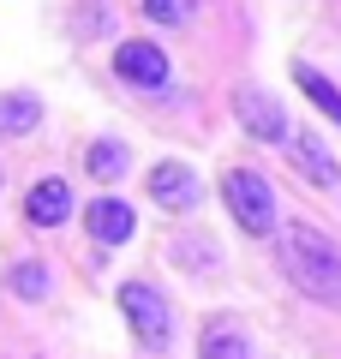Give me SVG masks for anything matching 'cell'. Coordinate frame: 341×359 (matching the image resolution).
<instances>
[{
    "label": "cell",
    "mask_w": 341,
    "mask_h": 359,
    "mask_svg": "<svg viewBox=\"0 0 341 359\" xmlns=\"http://www.w3.org/2000/svg\"><path fill=\"white\" fill-rule=\"evenodd\" d=\"M276 264H281V276H288L305 299L341 311V245L329 240L323 228H312V222H288V228L276 233Z\"/></svg>",
    "instance_id": "6da1fadb"
},
{
    "label": "cell",
    "mask_w": 341,
    "mask_h": 359,
    "mask_svg": "<svg viewBox=\"0 0 341 359\" xmlns=\"http://www.w3.org/2000/svg\"><path fill=\"white\" fill-rule=\"evenodd\" d=\"M222 204L234 210V222H240L246 233H276V186H269L264 174H252V168H234V174H222Z\"/></svg>",
    "instance_id": "7a4b0ae2"
},
{
    "label": "cell",
    "mask_w": 341,
    "mask_h": 359,
    "mask_svg": "<svg viewBox=\"0 0 341 359\" xmlns=\"http://www.w3.org/2000/svg\"><path fill=\"white\" fill-rule=\"evenodd\" d=\"M120 311H126L132 335H138V347H168V335H174V318H168V299L156 294L150 282H126L120 287Z\"/></svg>",
    "instance_id": "3957f363"
},
{
    "label": "cell",
    "mask_w": 341,
    "mask_h": 359,
    "mask_svg": "<svg viewBox=\"0 0 341 359\" xmlns=\"http://www.w3.org/2000/svg\"><path fill=\"white\" fill-rule=\"evenodd\" d=\"M234 114H240V126L252 132L258 144L288 138V114H281V102L269 96V90H258V84H234Z\"/></svg>",
    "instance_id": "277c9868"
},
{
    "label": "cell",
    "mask_w": 341,
    "mask_h": 359,
    "mask_svg": "<svg viewBox=\"0 0 341 359\" xmlns=\"http://www.w3.org/2000/svg\"><path fill=\"white\" fill-rule=\"evenodd\" d=\"M114 78H126L132 90H162L174 78V60L156 42H120L114 48Z\"/></svg>",
    "instance_id": "5b68a950"
},
{
    "label": "cell",
    "mask_w": 341,
    "mask_h": 359,
    "mask_svg": "<svg viewBox=\"0 0 341 359\" xmlns=\"http://www.w3.org/2000/svg\"><path fill=\"white\" fill-rule=\"evenodd\" d=\"M144 186H150V198H156L162 210H198V198H203L198 174H192L186 162H156Z\"/></svg>",
    "instance_id": "8992f818"
},
{
    "label": "cell",
    "mask_w": 341,
    "mask_h": 359,
    "mask_svg": "<svg viewBox=\"0 0 341 359\" xmlns=\"http://www.w3.org/2000/svg\"><path fill=\"white\" fill-rule=\"evenodd\" d=\"M66 216H72V186L66 180H36L25 192V222L30 228H60Z\"/></svg>",
    "instance_id": "52a82bcc"
},
{
    "label": "cell",
    "mask_w": 341,
    "mask_h": 359,
    "mask_svg": "<svg viewBox=\"0 0 341 359\" xmlns=\"http://www.w3.org/2000/svg\"><path fill=\"white\" fill-rule=\"evenodd\" d=\"M84 228L96 245H126L132 228H138V216H132V204H120V198H96V204L84 210Z\"/></svg>",
    "instance_id": "ba28073f"
},
{
    "label": "cell",
    "mask_w": 341,
    "mask_h": 359,
    "mask_svg": "<svg viewBox=\"0 0 341 359\" xmlns=\"http://www.w3.org/2000/svg\"><path fill=\"white\" fill-rule=\"evenodd\" d=\"M288 156H293V168H300L312 186H335V180H341V162L329 156V144L317 138V132H293V138H288Z\"/></svg>",
    "instance_id": "9c48e42d"
},
{
    "label": "cell",
    "mask_w": 341,
    "mask_h": 359,
    "mask_svg": "<svg viewBox=\"0 0 341 359\" xmlns=\"http://www.w3.org/2000/svg\"><path fill=\"white\" fill-rule=\"evenodd\" d=\"M42 126V102L30 90H6L0 96V138H30Z\"/></svg>",
    "instance_id": "30bf717a"
},
{
    "label": "cell",
    "mask_w": 341,
    "mask_h": 359,
    "mask_svg": "<svg viewBox=\"0 0 341 359\" xmlns=\"http://www.w3.org/2000/svg\"><path fill=\"white\" fill-rule=\"evenodd\" d=\"M293 84L305 90V102H312V108H317V114H323V120H335V126H341V90L329 84V78L317 72V66L293 60Z\"/></svg>",
    "instance_id": "8fae6325"
},
{
    "label": "cell",
    "mask_w": 341,
    "mask_h": 359,
    "mask_svg": "<svg viewBox=\"0 0 341 359\" xmlns=\"http://www.w3.org/2000/svg\"><path fill=\"white\" fill-rule=\"evenodd\" d=\"M198 359H252V341H246V330H234V323H203Z\"/></svg>",
    "instance_id": "7c38bea8"
},
{
    "label": "cell",
    "mask_w": 341,
    "mask_h": 359,
    "mask_svg": "<svg viewBox=\"0 0 341 359\" xmlns=\"http://www.w3.org/2000/svg\"><path fill=\"white\" fill-rule=\"evenodd\" d=\"M6 287H13L18 299H42V294H48V269H42L36 257H25V264H13V276H6Z\"/></svg>",
    "instance_id": "4fadbf2b"
},
{
    "label": "cell",
    "mask_w": 341,
    "mask_h": 359,
    "mask_svg": "<svg viewBox=\"0 0 341 359\" xmlns=\"http://www.w3.org/2000/svg\"><path fill=\"white\" fill-rule=\"evenodd\" d=\"M90 174L96 180H120L126 174V144H108V138L90 144Z\"/></svg>",
    "instance_id": "5bb4252c"
},
{
    "label": "cell",
    "mask_w": 341,
    "mask_h": 359,
    "mask_svg": "<svg viewBox=\"0 0 341 359\" xmlns=\"http://www.w3.org/2000/svg\"><path fill=\"white\" fill-rule=\"evenodd\" d=\"M198 13V0H144V18L150 25H186Z\"/></svg>",
    "instance_id": "9a60e30c"
},
{
    "label": "cell",
    "mask_w": 341,
    "mask_h": 359,
    "mask_svg": "<svg viewBox=\"0 0 341 359\" xmlns=\"http://www.w3.org/2000/svg\"><path fill=\"white\" fill-rule=\"evenodd\" d=\"M102 25H108V13H102L96 0H84V6H78V36H96Z\"/></svg>",
    "instance_id": "2e32d148"
}]
</instances>
